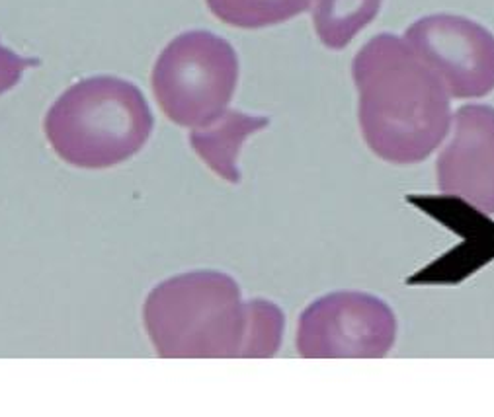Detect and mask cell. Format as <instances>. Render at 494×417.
<instances>
[{
    "label": "cell",
    "instance_id": "12",
    "mask_svg": "<svg viewBox=\"0 0 494 417\" xmlns=\"http://www.w3.org/2000/svg\"><path fill=\"white\" fill-rule=\"evenodd\" d=\"M39 59L31 57H20L12 49L0 43V96L12 90L22 80V75L26 68L37 66Z\"/></svg>",
    "mask_w": 494,
    "mask_h": 417
},
{
    "label": "cell",
    "instance_id": "2",
    "mask_svg": "<svg viewBox=\"0 0 494 417\" xmlns=\"http://www.w3.org/2000/svg\"><path fill=\"white\" fill-rule=\"evenodd\" d=\"M154 117L133 82L92 76L65 90L49 107L45 136L67 164L86 170L118 166L143 149Z\"/></svg>",
    "mask_w": 494,
    "mask_h": 417
},
{
    "label": "cell",
    "instance_id": "9",
    "mask_svg": "<svg viewBox=\"0 0 494 417\" xmlns=\"http://www.w3.org/2000/svg\"><path fill=\"white\" fill-rule=\"evenodd\" d=\"M383 0H314L313 24L320 43L332 51L348 43L379 14Z\"/></svg>",
    "mask_w": 494,
    "mask_h": 417
},
{
    "label": "cell",
    "instance_id": "4",
    "mask_svg": "<svg viewBox=\"0 0 494 417\" xmlns=\"http://www.w3.org/2000/svg\"><path fill=\"white\" fill-rule=\"evenodd\" d=\"M154 98L172 123L207 127L231 104L239 82V57L227 39L205 30L180 33L152 68Z\"/></svg>",
    "mask_w": 494,
    "mask_h": 417
},
{
    "label": "cell",
    "instance_id": "3",
    "mask_svg": "<svg viewBox=\"0 0 494 417\" xmlns=\"http://www.w3.org/2000/svg\"><path fill=\"white\" fill-rule=\"evenodd\" d=\"M143 322L158 357H239L246 302L237 281L227 273L188 271L150 291Z\"/></svg>",
    "mask_w": 494,
    "mask_h": 417
},
{
    "label": "cell",
    "instance_id": "5",
    "mask_svg": "<svg viewBox=\"0 0 494 417\" xmlns=\"http://www.w3.org/2000/svg\"><path fill=\"white\" fill-rule=\"evenodd\" d=\"M397 337V318L381 298L332 293L309 304L297 326L301 357H383Z\"/></svg>",
    "mask_w": 494,
    "mask_h": 417
},
{
    "label": "cell",
    "instance_id": "8",
    "mask_svg": "<svg viewBox=\"0 0 494 417\" xmlns=\"http://www.w3.org/2000/svg\"><path fill=\"white\" fill-rule=\"evenodd\" d=\"M269 119L264 115H248L237 109H227L207 127L192 129L190 145L201 162L229 183H240L239 154L250 134L266 129Z\"/></svg>",
    "mask_w": 494,
    "mask_h": 417
},
{
    "label": "cell",
    "instance_id": "11",
    "mask_svg": "<svg viewBox=\"0 0 494 417\" xmlns=\"http://www.w3.org/2000/svg\"><path fill=\"white\" fill-rule=\"evenodd\" d=\"M284 335V314L268 300L246 302V322L239 357H271Z\"/></svg>",
    "mask_w": 494,
    "mask_h": 417
},
{
    "label": "cell",
    "instance_id": "1",
    "mask_svg": "<svg viewBox=\"0 0 494 417\" xmlns=\"http://www.w3.org/2000/svg\"><path fill=\"white\" fill-rule=\"evenodd\" d=\"M363 141L391 164H418L451 129L448 88L395 33H379L352 60Z\"/></svg>",
    "mask_w": 494,
    "mask_h": 417
},
{
    "label": "cell",
    "instance_id": "10",
    "mask_svg": "<svg viewBox=\"0 0 494 417\" xmlns=\"http://www.w3.org/2000/svg\"><path fill=\"white\" fill-rule=\"evenodd\" d=\"M211 14L240 30H260L303 14L313 0H205Z\"/></svg>",
    "mask_w": 494,
    "mask_h": 417
},
{
    "label": "cell",
    "instance_id": "7",
    "mask_svg": "<svg viewBox=\"0 0 494 417\" xmlns=\"http://www.w3.org/2000/svg\"><path fill=\"white\" fill-rule=\"evenodd\" d=\"M453 134L437 156V187L482 213H494V107L467 104L453 115Z\"/></svg>",
    "mask_w": 494,
    "mask_h": 417
},
{
    "label": "cell",
    "instance_id": "6",
    "mask_svg": "<svg viewBox=\"0 0 494 417\" xmlns=\"http://www.w3.org/2000/svg\"><path fill=\"white\" fill-rule=\"evenodd\" d=\"M404 41L455 100L482 98L494 90V33L457 14L424 16L408 26Z\"/></svg>",
    "mask_w": 494,
    "mask_h": 417
}]
</instances>
